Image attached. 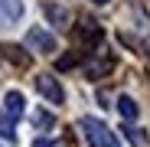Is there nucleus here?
I'll return each mask as SVG.
<instances>
[{"instance_id":"f257e3e1","label":"nucleus","mask_w":150,"mask_h":147,"mask_svg":"<svg viewBox=\"0 0 150 147\" xmlns=\"http://www.w3.org/2000/svg\"><path fill=\"white\" fill-rule=\"evenodd\" d=\"M79 128H82V134H85V141H88L91 147H117V137H114V131L105 124V121H98V118H82Z\"/></svg>"},{"instance_id":"f03ea898","label":"nucleus","mask_w":150,"mask_h":147,"mask_svg":"<svg viewBox=\"0 0 150 147\" xmlns=\"http://www.w3.org/2000/svg\"><path fill=\"white\" fill-rule=\"evenodd\" d=\"M36 88H39V95L46 98V102H52V105L65 102V92H62L59 79H52V75H36Z\"/></svg>"},{"instance_id":"7ed1b4c3","label":"nucleus","mask_w":150,"mask_h":147,"mask_svg":"<svg viewBox=\"0 0 150 147\" xmlns=\"http://www.w3.org/2000/svg\"><path fill=\"white\" fill-rule=\"evenodd\" d=\"M26 46H30V49H36V53H56V36L36 26V30H30V33H26Z\"/></svg>"},{"instance_id":"20e7f679","label":"nucleus","mask_w":150,"mask_h":147,"mask_svg":"<svg viewBox=\"0 0 150 147\" xmlns=\"http://www.w3.org/2000/svg\"><path fill=\"white\" fill-rule=\"evenodd\" d=\"M42 10H46V16H49V23H52V26H59V30H69V23H72V13H69L62 4H46Z\"/></svg>"},{"instance_id":"39448f33","label":"nucleus","mask_w":150,"mask_h":147,"mask_svg":"<svg viewBox=\"0 0 150 147\" xmlns=\"http://www.w3.org/2000/svg\"><path fill=\"white\" fill-rule=\"evenodd\" d=\"M111 69H114V59L98 56V59H88V62H85V75H88V79H101V75H108Z\"/></svg>"},{"instance_id":"423d86ee","label":"nucleus","mask_w":150,"mask_h":147,"mask_svg":"<svg viewBox=\"0 0 150 147\" xmlns=\"http://www.w3.org/2000/svg\"><path fill=\"white\" fill-rule=\"evenodd\" d=\"M4 111H7L10 118H20V114H23V95H20V92H7V98H4Z\"/></svg>"},{"instance_id":"0eeeda50","label":"nucleus","mask_w":150,"mask_h":147,"mask_svg":"<svg viewBox=\"0 0 150 147\" xmlns=\"http://www.w3.org/2000/svg\"><path fill=\"white\" fill-rule=\"evenodd\" d=\"M4 53H7V59H10L13 65H20V69L30 65V56H26V49H23V46H4Z\"/></svg>"},{"instance_id":"6e6552de","label":"nucleus","mask_w":150,"mask_h":147,"mask_svg":"<svg viewBox=\"0 0 150 147\" xmlns=\"http://www.w3.org/2000/svg\"><path fill=\"white\" fill-rule=\"evenodd\" d=\"M117 111L127 118V121H134V118L140 114V108H137V102H134L131 95H121V98H117Z\"/></svg>"},{"instance_id":"1a4fd4ad","label":"nucleus","mask_w":150,"mask_h":147,"mask_svg":"<svg viewBox=\"0 0 150 147\" xmlns=\"http://www.w3.org/2000/svg\"><path fill=\"white\" fill-rule=\"evenodd\" d=\"M101 36H105V33H101V26H98V23H91V20L82 26V39H85L88 46H98V43H101Z\"/></svg>"},{"instance_id":"9d476101","label":"nucleus","mask_w":150,"mask_h":147,"mask_svg":"<svg viewBox=\"0 0 150 147\" xmlns=\"http://www.w3.org/2000/svg\"><path fill=\"white\" fill-rule=\"evenodd\" d=\"M0 10H4L7 20H20L23 16V4L20 0H0Z\"/></svg>"},{"instance_id":"9b49d317","label":"nucleus","mask_w":150,"mask_h":147,"mask_svg":"<svg viewBox=\"0 0 150 147\" xmlns=\"http://www.w3.org/2000/svg\"><path fill=\"white\" fill-rule=\"evenodd\" d=\"M121 131H124V137H127V141H131L134 147H147V134H140L137 128H131V124H124Z\"/></svg>"},{"instance_id":"f8f14e48","label":"nucleus","mask_w":150,"mask_h":147,"mask_svg":"<svg viewBox=\"0 0 150 147\" xmlns=\"http://www.w3.org/2000/svg\"><path fill=\"white\" fill-rule=\"evenodd\" d=\"M33 124H36L39 131H49V128L56 124V118L49 114V111H36V114H33Z\"/></svg>"},{"instance_id":"ddd939ff","label":"nucleus","mask_w":150,"mask_h":147,"mask_svg":"<svg viewBox=\"0 0 150 147\" xmlns=\"http://www.w3.org/2000/svg\"><path fill=\"white\" fill-rule=\"evenodd\" d=\"M0 137H4V141H16V134H13V121L7 118V114H0Z\"/></svg>"},{"instance_id":"4468645a","label":"nucleus","mask_w":150,"mask_h":147,"mask_svg":"<svg viewBox=\"0 0 150 147\" xmlns=\"http://www.w3.org/2000/svg\"><path fill=\"white\" fill-rule=\"evenodd\" d=\"M75 62H79V53H69V56H62V59L56 62V69H59V72H65V69H72Z\"/></svg>"},{"instance_id":"2eb2a0df","label":"nucleus","mask_w":150,"mask_h":147,"mask_svg":"<svg viewBox=\"0 0 150 147\" xmlns=\"http://www.w3.org/2000/svg\"><path fill=\"white\" fill-rule=\"evenodd\" d=\"M33 147H56V144H52V141H36Z\"/></svg>"},{"instance_id":"dca6fc26","label":"nucleus","mask_w":150,"mask_h":147,"mask_svg":"<svg viewBox=\"0 0 150 147\" xmlns=\"http://www.w3.org/2000/svg\"><path fill=\"white\" fill-rule=\"evenodd\" d=\"M91 4H98V7H105V4H108V0H91Z\"/></svg>"},{"instance_id":"f3484780","label":"nucleus","mask_w":150,"mask_h":147,"mask_svg":"<svg viewBox=\"0 0 150 147\" xmlns=\"http://www.w3.org/2000/svg\"><path fill=\"white\" fill-rule=\"evenodd\" d=\"M0 23H4V10H0Z\"/></svg>"}]
</instances>
